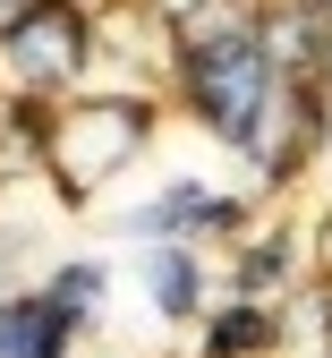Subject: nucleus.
<instances>
[{"label":"nucleus","mask_w":332,"mask_h":358,"mask_svg":"<svg viewBox=\"0 0 332 358\" xmlns=\"http://www.w3.org/2000/svg\"><path fill=\"white\" fill-rule=\"evenodd\" d=\"M145 137H154V111L136 94H85L52 128V171L68 196H94L111 171H128V154H145Z\"/></svg>","instance_id":"f257e3e1"},{"label":"nucleus","mask_w":332,"mask_h":358,"mask_svg":"<svg viewBox=\"0 0 332 358\" xmlns=\"http://www.w3.org/2000/svg\"><path fill=\"white\" fill-rule=\"evenodd\" d=\"M85 17L68 9V0H34V9L17 26H0V77L17 85V94H52V85H68L85 69Z\"/></svg>","instance_id":"f03ea898"},{"label":"nucleus","mask_w":332,"mask_h":358,"mask_svg":"<svg viewBox=\"0 0 332 358\" xmlns=\"http://www.w3.org/2000/svg\"><path fill=\"white\" fill-rule=\"evenodd\" d=\"M187 77H196V111L222 128V137H247V128H256V111L273 103V60H264V43H256V52H222V60H196V69H187Z\"/></svg>","instance_id":"7ed1b4c3"},{"label":"nucleus","mask_w":332,"mask_h":358,"mask_svg":"<svg viewBox=\"0 0 332 358\" xmlns=\"http://www.w3.org/2000/svg\"><path fill=\"white\" fill-rule=\"evenodd\" d=\"M179 52H187V69L222 60V52H256V17L239 9V0H205V9L179 17Z\"/></svg>","instance_id":"20e7f679"},{"label":"nucleus","mask_w":332,"mask_h":358,"mask_svg":"<svg viewBox=\"0 0 332 358\" xmlns=\"http://www.w3.org/2000/svg\"><path fill=\"white\" fill-rule=\"evenodd\" d=\"M68 341V316L52 299H9L0 307V358H60Z\"/></svg>","instance_id":"39448f33"},{"label":"nucleus","mask_w":332,"mask_h":358,"mask_svg":"<svg viewBox=\"0 0 332 358\" xmlns=\"http://www.w3.org/2000/svg\"><path fill=\"white\" fill-rule=\"evenodd\" d=\"M256 43H264V60H315L324 43H332V17L315 9V0H290V9H281Z\"/></svg>","instance_id":"423d86ee"},{"label":"nucleus","mask_w":332,"mask_h":358,"mask_svg":"<svg viewBox=\"0 0 332 358\" xmlns=\"http://www.w3.org/2000/svg\"><path fill=\"white\" fill-rule=\"evenodd\" d=\"M145 290H154V307H162V316H187V307H196V264H187L179 248L145 256Z\"/></svg>","instance_id":"0eeeda50"},{"label":"nucleus","mask_w":332,"mask_h":358,"mask_svg":"<svg viewBox=\"0 0 332 358\" xmlns=\"http://www.w3.org/2000/svg\"><path fill=\"white\" fill-rule=\"evenodd\" d=\"M52 307L77 324V316H94V307H103V264H68V273L52 282Z\"/></svg>","instance_id":"6e6552de"},{"label":"nucleus","mask_w":332,"mask_h":358,"mask_svg":"<svg viewBox=\"0 0 332 358\" xmlns=\"http://www.w3.org/2000/svg\"><path fill=\"white\" fill-rule=\"evenodd\" d=\"M222 350H273V316H256V307H230V316L213 324V358Z\"/></svg>","instance_id":"1a4fd4ad"}]
</instances>
